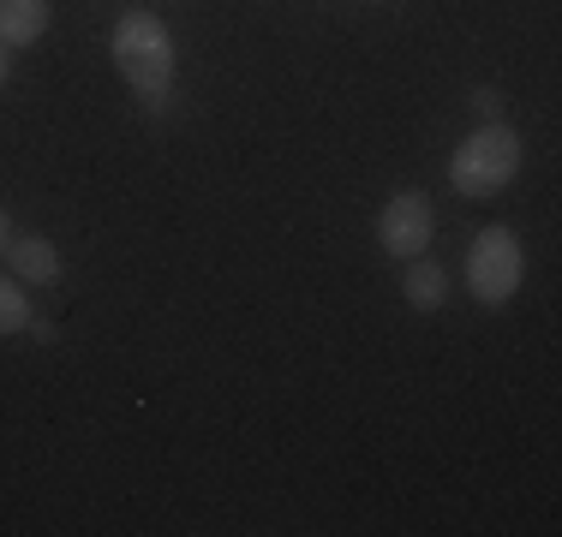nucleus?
Listing matches in <instances>:
<instances>
[{
	"mask_svg": "<svg viewBox=\"0 0 562 537\" xmlns=\"http://www.w3.org/2000/svg\"><path fill=\"white\" fill-rule=\"evenodd\" d=\"M114 66L120 78H126L132 90H138L144 102L162 114L168 107V84H173V36L168 24L156 19V12H126V19L114 24Z\"/></svg>",
	"mask_w": 562,
	"mask_h": 537,
	"instance_id": "1",
	"label": "nucleus"
},
{
	"mask_svg": "<svg viewBox=\"0 0 562 537\" xmlns=\"http://www.w3.org/2000/svg\"><path fill=\"white\" fill-rule=\"evenodd\" d=\"M520 173V138L508 119H491L473 138H461V150L449 156V180L461 197H497L508 180Z\"/></svg>",
	"mask_w": 562,
	"mask_h": 537,
	"instance_id": "2",
	"label": "nucleus"
},
{
	"mask_svg": "<svg viewBox=\"0 0 562 537\" xmlns=\"http://www.w3.org/2000/svg\"><path fill=\"white\" fill-rule=\"evenodd\" d=\"M520 275H527V251H520V239L508 233V227H485V233L473 239V251H467V293L497 311V305L515 299Z\"/></svg>",
	"mask_w": 562,
	"mask_h": 537,
	"instance_id": "3",
	"label": "nucleus"
},
{
	"mask_svg": "<svg viewBox=\"0 0 562 537\" xmlns=\"http://www.w3.org/2000/svg\"><path fill=\"white\" fill-rule=\"evenodd\" d=\"M431 233H437V209H431V197H419V192H395L390 204H383V215H378L383 251H390V258H401V263L425 258Z\"/></svg>",
	"mask_w": 562,
	"mask_h": 537,
	"instance_id": "4",
	"label": "nucleus"
},
{
	"mask_svg": "<svg viewBox=\"0 0 562 537\" xmlns=\"http://www.w3.org/2000/svg\"><path fill=\"white\" fill-rule=\"evenodd\" d=\"M7 268H12V281H24V287H55L60 281V251L48 245L43 233L7 239Z\"/></svg>",
	"mask_w": 562,
	"mask_h": 537,
	"instance_id": "5",
	"label": "nucleus"
},
{
	"mask_svg": "<svg viewBox=\"0 0 562 537\" xmlns=\"http://www.w3.org/2000/svg\"><path fill=\"white\" fill-rule=\"evenodd\" d=\"M48 19H55L48 0H0V48H31Z\"/></svg>",
	"mask_w": 562,
	"mask_h": 537,
	"instance_id": "6",
	"label": "nucleus"
},
{
	"mask_svg": "<svg viewBox=\"0 0 562 537\" xmlns=\"http://www.w3.org/2000/svg\"><path fill=\"white\" fill-rule=\"evenodd\" d=\"M401 287H407V305H413V311H437V305L449 299L443 268H437V263H419V258H413V268H407V281H401Z\"/></svg>",
	"mask_w": 562,
	"mask_h": 537,
	"instance_id": "7",
	"label": "nucleus"
},
{
	"mask_svg": "<svg viewBox=\"0 0 562 537\" xmlns=\"http://www.w3.org/2000/svg\"><path fill=\"white\" fill-rule=\"evenodd\" d=\"M31 322V299H24L19 281H0V334H19Z\"/></svg>",
	"mask_w": 562,
	"mask_h": 537,
	"instance_id": "8",
	"label": "nucleus"
},
{
	"mask_svg": "<svg viewBox=\"0 0 562 537\" xmlns=\"http://www.w3.org/2000/svg\"><path fill=\"white\" fill-rule=\"evenodd\" d=\"M473 114H485V126H491V119H503V96H497V90H473Z\"/></svg>",
	"mask_w": 562,
	"mask_h": 537,
	"instance_id": "9",
	"label": "nucleus"
},
{
	"mask_svg": "<svg viewBox=\"0 0 562 537\" xmlns=\"http://www.w3.org/2000/svg\"><path fill=\"white\" fill-rule=\"evenodd\" d=\"M7 239H12V221H7V209H0V251H7Z\"/></svg>",
	"mask_w": 562,
	"mask_h": 537,
	"instance_id": "10",
	"label": "nucleus"
},
{
	"mask_svg": "<svg viewBox=\"0 0 562 537\" xmlns=\"http://www.w3.org/2000/svg\"><path fill=\"white\" fill-rule=\"evenodd\" d=\"M7 72H12V48H0V84H7Z\"/></svg>",
	"mask_w": 562,
	"mask_h": 537,
	"instance_id": "11",
	"label": "nucleus"
}]
</instances>
